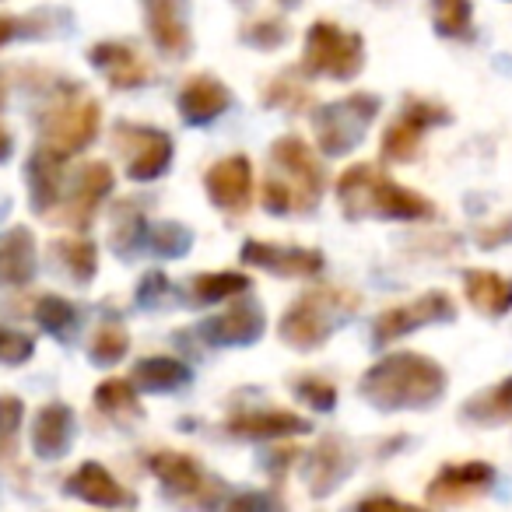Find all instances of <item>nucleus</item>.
<instances>
[{"mask_svg":"<svg viewBox=\"0 0 512 512\" xmlns=\"http://www.w3.org/2000/svg\"><path fill=\"white\" fill-rule=\"evenodd\" d=\"M148 29L151 39L162 53L183 60L190 53L193 39H190V25H186V11L179 4H169V0H158V4H148Z\"/></svg>","mask_w":512,"mask_h":512,"instance_id":"22","label":"nucleus"},{"mask_svg":"<svg viewBox=\"0 0 512 512\" xmlns=\"http://www.w3.org/2000/svg\"><path fill=\"white\" fill-rule=\"evenodd\" d=\"M92 64L113 81L116 88H141L144 81L151 78V67L144 64V57L127 43H116V39H106V43L92 46Z\"/></svg>","mask_w":512,"mask_h":512,"instance_id":"19","label":"nucleus"},{"mask_svg":"<svg viewBox=\"0 0 512 512\" xmlns=\"http://www.w3.org/2000/svg\"><path fill=\"white\" fill-rule=\"evenodd\" d=\"M365 67V43L358 32L337 29L330 22H316L306 32V57L302 71L306 74H327L337 81L358 78Z\"/></svg>","mask_w":512,"mask_h":512,"instance_id":"6","label":"nucleus"},{"mask_svg":"<svg viewBox=\"0 0 512 512\" xmlns=\"http://www.w3.org/2000/svg\"><path fill=\"white\" fill-rule=\"evenodd\" d=\"M151 474L162 481V488L172 498L186 502V509H200V512H214L221 502V484L214 477L204 474L193 456L186 453H155L148 460Z\"/></svg>","mask_w":512,"mask_h":512,"instance_id":"7","label":"nucleus"},{"mask_svg":"<svg viewBox=\"0 0 512 512\" xmlns=\"http://www.w3.org/2000/svg\"><path fill=\"white\" fill-rule=\"evenodd\" d=\"M267 327L264 309L256 302H239V306L225 309L221 316L204 323V337L211 344H228V348H246V344L260 341Z\"/></svg>","mask_w":512,"mask_h":512,"instance_id":"17","label":"nucleus"},{"mask_svg":"<svg viewBox=\"0 0 512 512\" xmlns=\"http://www.w3.org/2000/svg\"><path fill=\"white\" fill-rule=\"evenodd\" d=\"M25 404L18 397H0V446H11L15 432L22 428Z\"/></svg>","mask_w":512,"mask_h":512,"instance_id":"42","label":"nucleus"},{"mask_svg":"<svg viewBox=\"0 0 512 512\" xmlns=\"http://www.w3.org/2000/svg\"><path fill=\"white\" fill-rule=\"evenodd\" d=\"M36 355V341L22 330L0 327V362L4 365H22Z\"/></svg>","mask_w":512,"mask_h":512,"instance_id":"38","label":"nucleus"},{"mask_svg":"<svg viewBox=\"0 0 512 512\" xmlns=\"http://www.w3.org/2000/svg\"><path fill=\"white\" fill-rule=\"evenodd\" d=\"M358 390L379 411H421L439 404V397L446 393V372L439 362L418 351H400L372 365Z\"/></svg>","mask_w":512,"mask_h":512,"instance_id":"1","label":"nucleus"},{"mask_svg":"<svg viewBox=\"0 0 512 512\" xmlns=\"http://www.w3.org/2000/svg\"><path fill=\"white\" fill-rule=\"evenodd\" d=\"M239 256L242 264L271 271L278 278H316L323 271V256L316 249L278 246V242H264V239H246Z\"/></svg>","mask_w":512,"mask_h":512,"instance_id":"12","label":"nucleus"},{"mask_svg":"<svg viewBox=\"0 0 512 512\" xmlns=\"http://www.w3.org/2000/svg\"><path fill=\"white\" fill-rule=\"evenodd\" d=\"M260 204H264L271 214H292V211H299V207H295L292 190H288V186L281 183V179L274 176V172L264 179V197H260Z\"/></svg>","mask_w":512,"mask_h":512,"instance_id":"41","label":"nucleus"},{"mask_svg":"<svg viewBox=\"0 0 512 512\" xmlns=\"http://www.w3.org/2000/svg\"><path fill=\"white\" fill-rule=\"evenodd\" d=\"M67 495L81 498V502H88V505H99V509H134L137 505L134 491L123 488L102 463H81V467L67 477Z\"/></svg>","mask_w":512,"mask_h":512,"instance_id":"14","label":"nucleus"},{"mask_svg":"<svg viewBox=\"0 0 512 512\" xmlns=\"http://www.w3.org/2000/svg\"><path fill=\"white\" fill-rule=\"evenodd\" d=\"M130 351V334L123 323H102L99 330H95L92 344H88V358H92L95 365H116L123 362V355Z\"/></svg>","mask_w":512,"mask_h":512,"instance_id":"32","label":"nucleus"},{"mask_svg":"<svg viewBox=\"0 0 512 512\" xmlns=\"http://www.w3.org/2000/svg\"><path fill=\"white\" fill-rule=\"evenodd\" d=\"M36 274V239H32L29 228H11L4 239H0V285L22 288Z\"/></svg>","mask_w":512,"mask_h":512,"instance_id":"23","label":"nucleus"},{"mask_svg":"<svg viewBox=\"0 0 512 512\" xmlns=\"http://www.w3.org/2000/svg\"><path fill=\"white\" fill-rule=\"evenodd\" d=\"M456 316V306L446 292H425L421 299L407 302V306H393L386 313L376 316L372 323V344L383 348V344L407 337L411 330L428 327V323H449Z\"/></svg>","mask_w":512,"mask_h":512,"instance_id":"9","label":"nucleus"},{"mask_svg":"<svg viewBox=\"0 0 512 512\" xmlns=\"http://www.w3.org/2000/svg\"><path fill=\"white\" fill-rule=\"evenodd\" d=\"M449 123V113L439 102H425V99H407L404 113L386 127L383 134V158L386 162H407V158L418 155V144L425 137V130L442 127Z\"/></svg>","mask_w":512,"mask_h":512,"instance_id":"11","label":"nucleus"},{"mask_svg":"<svg viewBox=\"0 0 512 512\" xmlns=\"http://www.w3.org/2000/svg\"><path fill=\"white\" fill-rule=\"evenodd\" d=\"M295 397H299L302 404L313 407V411H323V414L337 407L334 383H327V379H320V376H302L299 383H295Z\"/></svg>","mask_w":512,"mask_h":512,"instance_id":"37","label":"nucleus"},{"mask_svg":"<svg viewBox=\"0 0 512 512\" xmlns=\"http://www.w3.org/2000/svg\"><path fill=\"white\" fill-rule=\"evenodd\" d=\"M249 288V278L246 274H235V271H218V274H200L193 278V295L200 302H221L228 295H239Z\"/></svg>","mask_w":512,"mask_h":512,"instance_id":"34","label":"nucleus"},{"mask_svg":"<svg viewBox=\"0 0 512 512\" xmlns=\"http://www.w3.org/2000/svg\"><path fill=\"white\" fill-rule=\"evenodd\" d=\"M113 183H116L113 169H109L106 162L85 165V169L78 172V179H74V190L64 204V218L71 221L74 228H85L88 221L95 218V211H99L102 200L113 193Z\"/></svg>","mask_w":512,"mask_h":512,"instance_id":"15","label":"nucleus"},{"mask_svg":"<svg viewBox=\"0 0 512 512\" xmlns=\"http://www.w3.org/2000/svg\"><path fill=\"white\" fill-rule=\"evenodd\" d=\"M376 113H379V95L369 92H351L344 99L320 106L313 113V130L320 151L330 158H341L348 151H355L362 144L365 130L376 120Z\"/></svg>","mask_w":512,"mask_h":512,"instance_id":"5","label":"nucleus"},{"mask_svg":"<svg viewBox=\"0 0 512 512\" xmlns=\"http://www.w3.org/2000/svg\"><path fill=\"white\" fill-rule=\"evenodd\" d=\"M358 512H425V509H418V505H407V502H397V498L379 495V498H365V502L358 505Z\"/></svg>","mask_w":512,"mask_h":512,"instance_id":"44","label":"nucleus"},{"mask_svg":"<svg viewBox=\"0 0 512 512\" xmlns=\"http://www.w3.org/2000/svg\"><path fill=\"white\" fill-rule=\"evenodd\" d=\"M337 200L351 221L358 218H397V221H418L432 218V204L421 193L393 183L390 176L376 165H351L337 179Z\"/></svg>","mask_w":512,"mask_h":512,"instance_id":"2","label":"nucleus"},{"mask_svg":"<svg viewBox=\"0 0 512 512\" xmlns=\"http://www.w3.org/2000/svg\"><path fill=\"white\" fill-rule=\"evenodd\" d=\"M225 505H228L225 512H285V505L271 491H242V495H235Z\"/></svg>","mask_w":512,"mask_h":512,"instance_id":"40","label":"nucleus"},{"mask_svg":"<svg viewBox=\"0 0 512 512\" xmlns=\"http://www.w3.org/2000/svg\"><path fill=\"white\" fill-rule=\"evenodd\" d=\"M53 253H57V264L71 274L74 285H88L99 271V253H95L92 239H57L53 242Z\"/></svg>","mask_w":512,"mask_h":512,"instance_id":"29","label":"nucleus"},{"mask_svg":"<svg viewBox=\"0 0 512 512\" xmlns=\"http://www.w3.org/2000/svg\"><path fill=\"white\" fill-rule=\"evenodd\" d=\"M495 484V467L481 460L456 463V467H442L439 477L428 484V498H449V502H460L477 491H488Z\"/></svg>","mask_w":512,"mask_h":512,"instance_id":"21","label":"nucleus"},{"mask_svg":"<svg viewBox=\"0 0 512 512\" xmlns=\"http://www.w3.org/2000/svg\"><path fill=\"white\" fill-rule=\"evenodd\" d=\"M271 158H274V169H278L274 176L292 190L295 207H299V211L316 207V200H320V193H323V165L313 158L309 144L295 134L278 137L271 148Z\"/></svg>","mask_w":512,"mask_h":512,"instance_id":"8","label":"nucleus"},{"mask_svg":"<svg viewBox=\"0 0 512 512\" xmlns=\"http://www.w3.org/2000/svg\"><path fill=\"white\" fill-rule=\"evenodd\" d=\"M190 369L179 358H141L134 369V383L144 393H169L179 386H190Z\"/></svg>","mask_w":512,"mask_h":512,"instance_id":"27","label":"nucleus"},{"mask_svg":"<svg viewBox=\"0 0 512 512\" xmlns=\"http://www.w3.org/2000/svg\"><path fill=\"white\" fill-rule=\"evenodd\" d=\"M22 25H29V18L0 15V46H4V43H11V39H15V36H29V32H25Z\"/></svg>","mask_w":512,"mask_h":512,"instance_id":"45","label":"nucleus"},{"mask_svg":"<svg viewBox=\"0 0 512 512\" xmlns=\"http://www.w3.org/2000/svg\"><path fill=\"white\" fill-rule=\"evenodd\" d=\"M463 288L477 313L484 316H505L512 309V278H502L495 271H463Z\"/></svg>","mask_w":512,"mask_h":512,"instance_id":"26","label":"nucleus"},{"mask_svg":"<svg viewBox=\"0 0 512 512\" xmlns=\"http://www.w3.org/2000/svg\"><path fill=\"white\" fill-rule=\"evenodd\" d=\"M242 39L249 46H260V50H274L288 39V25L278 22V18H264V22H253L242 29Z\"/></svg>","mask_w":512,"mask_h":512,"instance_id":"39","label":"nucleus"},{"mask_svg":"<svg viewBox=\"0 0 512 512\" xmlns=\"http://www.w3.org/2000/svg\"><path fill=\"white\" fill-rule=\"evenodd\" d=\"M74 442V411L60 400L39 407L36 421H32V453L39 460H60L67 456Z\"/></svg>","mask_w":512,"mask_h":512,"instance_id":"16","label":"nucleus"},{"mask_svg":"<svg viewBox=\"0 0 512 512\" xmlns=\"http://www.w3.org/2000/svg\"><path fill=\"white\" fill-rule=\"evenodd\" d=\"M309 421L292 411H253V414H235L228 421V432L242 435V439H288V435H306Z\"/></svg>","mask_w":512,"mask_h":512,"instance_id":"24","label":"nucleus"},{"mask_svg":"<svg viewBox=\"0 0 512 512\" xmlns=\"http://www.w3.org/2000/svg\"><path fill=\"white\" fill-rule=\"evenodd\" d=\"M141 246L155 256H186L193 246V232L179 221H158V225H148Z\"/></svg>","mask_w":512,"mask_h":512,"instance_id":"31","label":"nucleus"},{"mask_svg":"<svg viewBox=\"0 0 512 512\" xmlns=\"http://www.w3.org/2000/svg\"><path fill=\"white\" fill-rule=\"evenodd\" d=\"M228 106H232V92H228L214 74H197V78L186 81V88L179 92V116H183L190 127L218 120Z\"/></svg>","mask_w":512,"mask_h":512,"instance_id":"18","label":"nucleus"},{"mask_svg":"<svg viewBox=\"0 0 512 512\" xmlns=\"http://www.w3.org/2000/svg\"><path fill=\"white\" fill-rule=\"evenodd\" d=\"M25 179H29V190H32V207H36L39 214H46L60 200V186H64V158L53 155V151H46L43 144H39L29 158Z\"/></svg>","mask_w":512,"mask_h":512,"instance_id":"25","label":"nucleus"},{"mask_svg":"<svg viewBox=\"0 0 512 512\" xmlns=\"http://www.w3.org/2000/svg\"><path fill=\"white\" fill-rule=\"evenodd\" d=\"M204 186L214 207H221L228 214H242L253 204V165H249L246 155L221 158V162H214L207 169Z\"/></svg>","mask_w":512,"mask_h":512,"instance_id":"13","label":"nucleus"},{"mask_svg":"<svg viewBox=\"0 0 512 512\" xmlns=\"http://www.w3.org/2000/svg\"><path fill=\"white\" fill-rule=\"evenodd\" d=\"M351 467H355V456H351V449L344 446L341 439H323L320 446L313 449V456H309V491H313L316 498L330 495L334 488H341L344 481H348Z\"/></svg>","mask_w":512,"mask_h":512,"instance_id":"20","label":"nucleus"},{"mask_svg":"<svg viewBox=\"0 0 512 512\" xmlns=\"http://www.w3.org/2000/svg\"><path fill=\"white\" fill-rule=\"evenodd\" d=\"M165 292H169V278L155 271V274H148V278H141V285H137V302H144V306H155Z\"/></svg>","mask_w":512,"mask_h":512,"instance_id":"43","label":"nucleus"},{"mask_svg":"<svg viewBox=\"0 0 512 512\" xmlns=\"http://www.w3.org/2000/svg\"><path fill=\"white\" fill-rule=\"evenodd\" d=\"M95 407L116 421L137 418V414H141V400H137L130 379H106V383L95 386Z\"/></svg>","mask_w":512,"mask_h":512,"instance_id":"30","label":"nucleus"},{"mask_svg":"<svg viewBox=\"0 0 512 512\" xmlns=\"http://www.w3.org/2000/svg\"><path fill=\"white\" fill-rule=\"evenodd\" d=\"M144 232H148V221H144L141 207L120 204V211H116V228H113V246L120 249L123 256H130V249H137L144 242Z\"/></svg>","mask_w":512,"mask_h":512,"instance_id":"35","label":"nucleus"},{"mask_svg":"<svg viewBox=\"0 0 512 512\" xmlns=\"http://www.w3.org/2000/svg\"><path fill=\"white\" fill-rule=\"evenodd\" d=\"M99 123H102L99 102L81 95L78 88H67L64 95H57L39 113V137H43L46 151L67 158V155H78L81 148H88L95 141Z\"/></svg>","mask_w":512,"mask_h":512,"instance_id":"4","label":"nucleus"},{"mask_svg":"<svg viewBox=\"0 0 512 512\" xmlns=\"http://www.w3.org/2000/svg\"><path fill=\"white\" fill-rule=\"evenodd\" d=\"M11 151H15V141H11V130L0 123V162H8Z\"/></svg>","mask_w":512,"mask_h":512,"instance_id":"46","label":"nucleus"},{"mask_svg":"<svg viewBox=\"0 0 512 512\" xmlns=\"http://www.w3.org/2000/svg\"><path fill=\"white\" fill-rule=\"evenodd\" d=\"M463 418L474 421V425H502L505 418H512V376L470 397L463 404Z\"/></svg>","mask_w":512,"mask_h":512,"instance_id":"28","label":"nucleus"},{"mask_svg":"<svg viewBox=\"0 0 512 512\" xmlns=\"http://www.w3.org/2000/svg\"><path fill=\"white\" fill-rule=\"evenodd\" d=\"M116 141L127 151V176L134 183H148L158 179L172 162V137L155 127H137V123H120L116 127Z\"/></svg>","mask_w":512,"mask_h":512,"instance_id":"10","label":"nucleus"},{"mask_svg":"<svg viewBox=\"0 0 512 512\" xmlns=\"http://www.w3.org/2000/svg\"><path fill=\"white\" fill-rule=\"evenodd\" d=\"M358 309V299L344 288H313L302 292L281 316V341L295 351H313L330 341L337 323H344Z\"/></svg>","mask_w":512,"mask_h":512,"instance_id":"3","label":"nucleus"},{"mask_svg":"<svg viewBox=\"0 0 512 512\" xmlns=\"http://www.w3.org/2000/svg\"><path fill=\"white\" fill-rule=\"evenodd\" d=\"M36 323L43 330H50L53 337H71V330L78 327V309L71 306L67 299H60V295H43V299L36 302Z\"/></svg>","mask_w":512,"mask_h":512,"instance_id":"33","label":"nucleus"},{"mask_svg":"<svg viewBox=\"0 0 512 512\" xmlns=\"http://www.w3.org/2000/svg\"><path fill=\"white\" fill-rule=\"evenodd\" d=\"M432 22L439 36H453V39L474 36V32H470L474 29V25H470V4H463V0H442V4H435Z\"/></svg>","mask_w":512,"mask_h":512,"instance_id":"36","label":"nucleus"}]
</instances>
